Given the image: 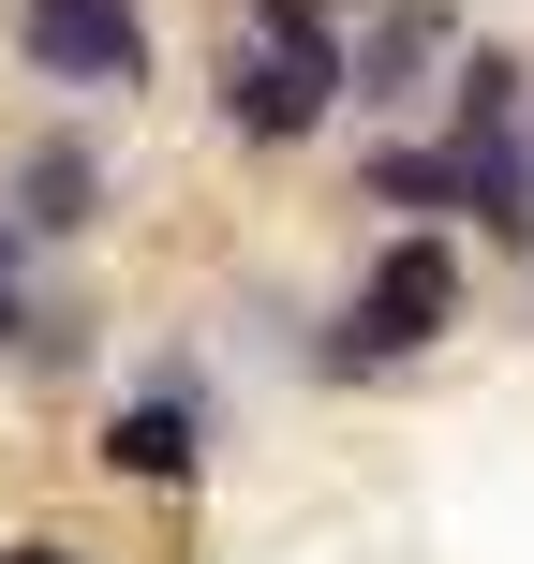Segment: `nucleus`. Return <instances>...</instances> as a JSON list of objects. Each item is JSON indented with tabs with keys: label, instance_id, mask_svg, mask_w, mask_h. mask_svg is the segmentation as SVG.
I'll return each mask as SVG.
<instances>
[{
	"label": "nucleus",
	"instance_id": "nucleus-4",
	"mask_svg": "<svg viewBox=\"0 0 534 564\" xmlns=\"http://www.w3.org/2000/svg\"><path fill=\"white\" fill-rule=\"evenodd\" d=\"M105 476H134V490H194L208 476V387H194V357H164L105 416Z\"/></svg>",
	"mask_w": 534,
	"mask_h": 564
},
{
	"label": "nucleus",
	"instance_id": "nucleus-5",
	"mask_svg": "<svg viewBox=\"0 0 534 564\" xmlns=\"http://www.w3.org/2000/svg\"><path fill=\"white\" fill-rule=\"evenodd\" d=\"M0 224H15L30 253H45V238H89V224H105V149H89V134H30L15 178H0Z\"/></svg>",
	"mask_w": 534,
	"mask_h": 564
},
{
	"label": "nucleus",
	"instance_id": "nucleus-7",
	"mask_svg": "<svg viewBox=\"0 0 534 564\" xmlns=\"http://www.w3.org/2000/svg\"><path fill=\"white\" fill-rule=\"evenodd\" d=\"M371 208H401V224H446V208H460V149L386 134V149H371Z\"/></svg>",
	"mask_w": 534,
	"mask_h": 564
},
{
	"label": "nucleus",
	"instance_id": "nucleus-10",
	"mask_svg": "<svg viewBox=\"0 0 534 564\" xmlns=\"http://www.w3.org/2000/svg\"><path fill=\"white\" fill-rule=\"evenodd\" d=\"M253 30L268 45H327V0H253Z\"/></svg>",
	"mask_w": 534,
	"mask_h": 564
},
{
	"label": "nucleus",
	"instance_id": "nucleus-3",
	"mask_svg": "<svg viewBox=\"0 0 534 564\" xmlns=\"http://www.w3.org/2000/svg\"><path fill=\"white\" fill-rule=\"evenodd\" d=\"M327 105H357V89H341V30H327V45H268V30L224 45V119H238L253 149H297Z\"/></svg>",
	"mask_w": 534,
	"mask_h": 564
},
{
	"label": "nucleus",
	"instance_id": "nucleus-8",
	"mask_svg": "<svg viewBox=\"0 0 534 564\" xmlns=\"http://www.w3.org/2000/svg\"><path fill=\"white\" fill-rule=\"evenodd\" d=\"M89 341H105V327H89L75 297H30V341H15V371H89Z\"/></svg>",
	"mask_w": 534,
	"mask_h": 564
},
{
	"label": "nucleus",
	"instance_id": "nucleus-2",
	"mask_svg": "<svg viewBox=\"0 0 534 564\" xmlns=\"http://www.w3.org/2000/svg\"><path fill=\"white\" fill-rule=\"evenodd\" d=\"M15 59L45 89H149V0H15Z\"/></svg>",
	"mask_w": 534,
	"mask_h": 564
},
{
	"label": "nucleus",
	"instance_id": "nucleus-11",
	"mask_svg": "<svg viewBox=\"0 0 534 564\" xmlns=\"http://www.w3.org/2000/svg\"><path fill=\"white\" fill-rule=\"evenodd\" d=\"M0 564H89V550H59V535H15V550H0Z\"/></svg>",
	"mask_w": 534,
	"mask_h": 564
},
{
	"label": "nucleus",
	"instance_id": "nucleus-1",
	"mask_svg": "<svg viewBox=\"0 0 534 564\" xmlns=\"http://www.w3.org/2000/svg\"><path fill=\"white\" fill-rule=\"evenodd\" d=\"M446 327H460V253H446V224H401L386 253L357 268L341 327L312 341V371H401V357H431Z\"/></svg>",
	"mask_w": 534,
	"mask_h": 564
},
{
	"label": "nucleus",
	"instance_id": "nucleus-9",
	"mask_svg": "<svg viewBox=\"0 0 534 564\" xmlns=\"http://www.w3.org/2000/svg\"><path fill=\"white\" fill-rule=\"evenodd\" d=\"M30 297H45V282H30V238L0 224V371H15V341H30Z\"/></svg>",
	"mask_w": 534,
	"mask_h": 564
},
{
	"label": "nucleus",
	"instance_id": "nucleus-6",
	"mask_svg": "<svg viewBox=\"0 0 534 564\" xmlns=\"http://www.w3.org/2000/svg\"><path fill=\"white\" fill-rule=\"evenodd\" d=\"M446 59H460V15H446V0H386V15L341 45V89H357V105H416Z\"/></svg>",
	"mask_w": 534,
	"mask_h": 564
}]
</instances>
